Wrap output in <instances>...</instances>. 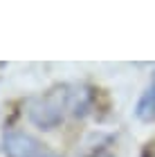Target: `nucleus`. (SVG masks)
Listing matches in <instances>:
<instances>
[{
	"instance_id": "nucleus-2",
	"label": "nucleus",
	"mask_w": 155,
	"mask_h": 157,
	"mask_svg": "<svg viewBox=\"0 0 155 157\" xmlns=\"http://www.w3.org/2000/svg\"><path fill=\"white\" fill-rule=\"evenodd\" d=\"M2 148L7 157H59L54 151H50L43 141H38L34 135L23 130H9L2 137Z\"/></svg>"
},
{
	"instance_id": "nucleus-3",
	"label": "nucleus",
	"mask_w": 155,
	"mask_h": 157,
	"mask_svg": "<svg viewBox=\"0 0 155 157\" xmlns=\"http://www.w3.org/2000/svg\"><path fill=\"white\" fill-rule=\"evenodd\" d=\"M135 115L142 121H155V81L139 97V101L135 105Z\"/></svg>"
},
{
	"instance_id": "nucleus-1",
	"label": "nucleus",
	"mask_w": 155,
	"mask_h": 157,
	"mask_svg": "<svg viewBox=\"0 0 155 157\" xmlns=\"http://www.w3.org/2000/svg\"><path fill=\"white\" fill-rule=\"evenodd\" d=\"M70 101H72V85H54L52 90L27 103V117L38 128L50 130L63 121L65 112H70Z\"/></svg>"
}]
</instances>
